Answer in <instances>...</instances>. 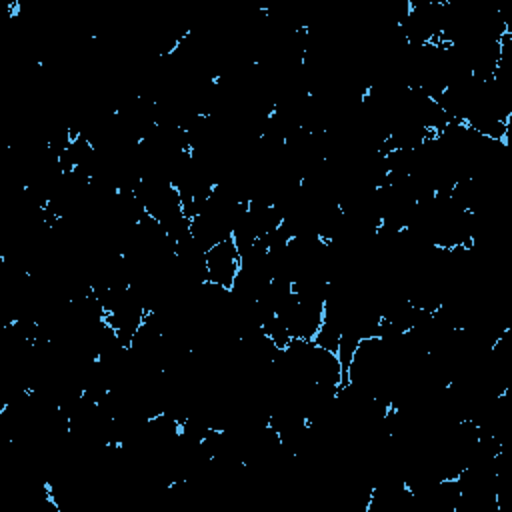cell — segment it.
I'll return each instance as SVG.
<instances>
[{
	"mask_svg": "<svg viewBox=\"0 0 512 512\" xmlns=\"http://www.w3.org/2000/svg\"><path fill=\"white\" fill-rule=\"evenodd\" d=\"M240 252L232 238H226L206 250V282L232 288L240 272Z\"/></svg>",
	"mask_w": 512,
	"mask_h": 512,
	"instance_id": "cell-1",
	"label": "cell"
}]
</instances>
